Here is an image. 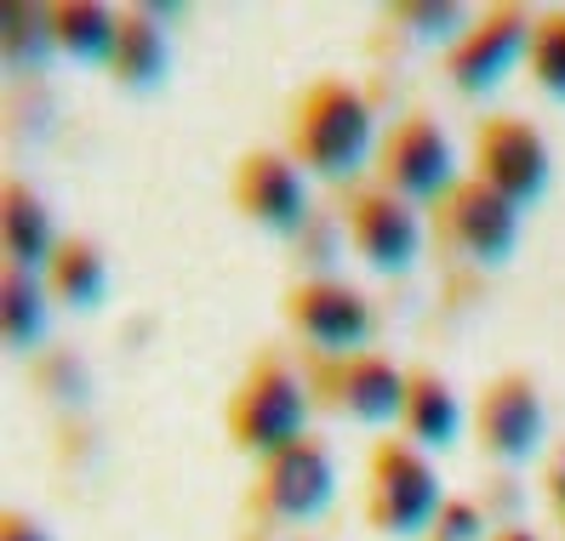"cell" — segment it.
Listing matches in <instances>:
<instances>
[{
    "label": "cell",
    "instance_id": "obj_1",
    "mask_svg": "<svg viewBox=\"0 0 565 541\" xmlns=\"http://www.w3.org/2000/svg\"><path fill=\"white\" fill-rule=\"evenodd\" d=\"M365 149H372V109H365V97L338 80L309 91L303 120H297V154H303L309 172L349 177L365 160Z\"/></svg>",
    "mask_w": 565,
    "mask_h": 541
},
{
    "label": "cell",
    "instance_id": "obj_2",
    "mask_svg": "<svg viewBox=\"0 0 565 541\" xmlns=\"http://www.w3.org/2000/svg\"><path fill=\"white\" fill-rule=\"evenodd\" d=\"M372 513L394 535L428 530V519L440 513L435 467H428L423 456H412L406 445H383L377 451V473H372Z\"/></svg>",
    "mask_w": 565,
    "mask_h": 541
},
{
    "label": "cell",
    "instance_id": "obj_3",
    "mask_svg": "<svg viewBox=\"0 0 565 541\" xmlns=\"http://www.w3.org/2000/svg\"><path fill=\"white\" fill-rule=\"evenodd\" d=\"M303 422H309L303 388H297L286 370H257L252 388L235 399V433L252 451L280 456L291 445H303Z\"/></svg>",
    "mask_w": 565,
    "mask_h": 541
},
{
    "label": "cell",
    "instance_id": "obj_4",
    "mask_svg": "<svg viewBox=\"0 0 565 541\" xmlns=\"http://www.w3.org/2000/svg\"><path fill=\"white\" fill-rule=\"evenodd\" d=\"M480 183L514 206H531L548 188V149L525 120H491L480 131Z\"/></svg>",
    "mask_w": 565,
    "mask_h": 541
},
{
    "label": "cell",
    "instance_id": "obj_5",
    "mask_svg": "<svg viewBox=\"0 0 565 541\" xmlns=\"http://www.w3.org/2000/svg\"><path fill=\"white\" fill-rule=\"evenodd\" d=\"M291 320L326 354H349L372 336V309L349 285H303L291 296Z\"/></svg>",
    "mask_w": 565,
    "mask_h": 541
},
{
    "label": "cell",
    "instance_id": "obj_6",
    "mask_svg": "<svg viewBox=\"0 0 565 541\" xmlns=\"http://www.w3.org/2000/svg\"><path fill=\"white\" fill-rule=\"evenodd\" d=\"M525 46H531V23L520 12H497V18H486L475 35L451 52V80L462 91H491L497 80L514 69V57Z\"/></svg>",
    "mask_w": 565,
    "mask_h": 541
},
{
    "label": "cell",
    "instance_id": "obj_7",
    "mask_svg": "<svg viewBox=\"0 0 565 541\" xmlns=\"http://www.w3.org/2000/svg\"><path fill=\"white\" fill-rule=\"evenodd\" d=\"M388 183L406 199H428L451 183V143L435 120H406L388 143Z\"/></svg>",
    "mask_w": 565,
    "mask_h": 541
},
{
    "label": "cell",
    "instance_id": "obj_8",
    "mask_svg": "<svg viewBox=\"0 0 565 541\" xmlns=\"http://www.w3.org/2000/svg\"><path fill=\"white\" fill-rule=\"evenodd\" d=\"M241 206L275 234H297L309 223V194L303 177L291 172L280 154H252L246 172H241Z\"/></svg>",
    "mask_w": 565,
    "mask_h": 541
},
{
    "label": "cell",
    "instance_id": "obj_9",
    "mask_svg": "<svg viewBox=\"0 0 565 541\" xmlns=\"http://www.w3.org/2000/svg\"><path fill=\"white\" fill-rule=\"evenodd\" d=\"M480 433H486V451L497 456H531L543 439V399L531 393L525 377H503L486 388L480 404Z\"/></svg>",
    "mask_w": 565,
    "mask_h": 541
},
{
    "label": "cell",
    "instance_id": "obj_10",
    "mask_svg": "<svg viewBox=\"0 0 565 541\" xmlns=\"http://www.w3.org/2000/svg\"><path fill=\"white\" fill-rule=\"evenodd\" d=\"M263 501L280 519H315L331 501V462L315 445H291L280 456H269V479H263Z\"/></svg>",
    "mask_w": 565,
    "mask_h": 541
},
{
    "label": "cell",
    "instance_id": "obj_11",
    "mask_svg": "<svg viewBox=\"0 0 565 541\" xmlns=\"http://www.w3.org/2000/svg\"><path fill=\"white\" fill-rule=\"evenodd\" d=\"M514 217H520L514 199H503V194L486 188V183L457 188V199H451V234H457V246L475 251L480 262H503L514 251Z\"/></svg>",
    "mask_w": 565,
    "mask_h": 541
},
{
    "label": "cell",
    "instance_id": "obj_12",
    "mask_svg": "<svg viewBox=\"0 0 565 541\" xmlns=\"http://www.w3.org/2000/svg\"><path fill=\"white\" fill-rule=\"evenodd\" d=\"M354 246L360 257L372 262V268H406L417 257V217L412 206H401V199H388V194H365L360 206H354Z\"/></svg>",
    "mask_w": 565,
    "mask_h": 541
},
{
    "label": "cell",
    "instance_id": "obj_13",
    "mask_svg": "<svg viewBox=\"0 0 565 541\" xmlns=\"http://www.w3.org/2000/svg\"><path fill=\"white\" fill-rule=\"evenodd\" d=\"M0 228H7V251H12V268H41V262H57V234H52V217L35 194L23 183L7 188V212H0Z\"/></svg>",
    "mask_w": 565,
    "mask_h": 541
},
{
    "label": "cell",
    "instance_id": "obj_14",
    "mask_svg": "<svg viewBox=\"0 0 565 541\" xmlns=\"http://www.w3.org/2000/svg\"><path fill=\"white\" fill-rule=\"evenodd\" d=\"M406 388L412 382L388 359H354L343 377V404L360 422H388V416H406Z\"/></svg>",
    "mask_w": 565,
    "mask_h": 541
},
{
    "label": "cell",
    "instance_id": "obj_15",
    "mask_svg": "<svg viewBox=\"0 0 565 541\" xmlns=\"http://www.w3.org/2000/svg\"><path fill=\"white\" fill-rule=\"evenodd\" d=\"M52 35L81 63H109L120 52V23L104 7H52Z\"/></svg>",
    "mask_w": 565,
    "mask_h": 541
},
{
    "label": "cell",
    "instance_id": "obj_16",
    "mask_svg": "<svg viewBox=\"0 0 565 541\" xmlns=\"http://www.w3.org/2000/svg\"><path fill=\"white\" fill-rule=\"evenodd\" d=\"M406 428L412 439H423V445H451L457 428H462V411L457 399L440 377H412L406 388Z\"/></svg>",
    "mask_w": 565,
    "mask_h": 541
},
{
    "label": "cell",
    "instance_id": "obj_17",
    "mask_svg": "<svg viewBox=\"0 0 565 541\" xmlns=\"http://www.w3.org/2000/svg\"><path fill=\"white\" fill-rule=\"evenodd\" d=\"M0 325H7L12 348H29L35 336H46V291L23 268H12L7 285H0Z\"/></svg>",
    "mask_w": 565,
    "mask_h": 541
},
{
    "label": "cell",
    "instance_id": "obj_18",
    "mask_svg": "<svg viewBox=\"0 0 565 541\" xmlns=\"http://www.w3.org/2000/svg\"><path fill=\"white\" fill-rule=\"evenodd\" d=\"M115 69H120V80H131V86H149V80H160V75H166V35L154 29V18H149V12H138L131 23H120Z\"/></svg>",
    "mask_w": 565,
    "mask_h": 541
},
{
    "label": "cell",
    "instance_id": "obj_19",
    "mask_svg": "<svg viewBox=\"0 0 565 541\" xmlns=\"http://www.w3.org/2000/svg\"><path fill=\"white\" fill-rule=\"evenodd\" d=\"M52 291L63 302H75V309H97V296H104V262H97V251L63 246L52 262Z\"/></svg>",
    "mask_w": 565,
    "mask_h": 541
},
{
    "label": "cell",
    "instance_id": "obj_20",
    "mask_svg": "<svg viewBox=\"0 0 565 541\" xmlns=\"http://www.w3.org/2000/svg\"><path fill=\"white\" fill-rule=\"evenodd\" d=\"M0 46H7V57L18 63V69H29V63H41L52 52V12H23V7H7L0 12Z\"/></svg>",
    "mask_w": 565,
    "mask_h": 541
},
{
    "label": "cell",
    "instance_id": "obj_21",
    "mask_svg": "<svg viewBox=\"0 0 565 541\" xmlns=\"http://www.w3.org/2000/svg\"><path fill=\"white\" fill-rule=\"evenodd\" d=\"M531 69H537V80L565 97V12H554L548 23L531 29Z\"/></svg>",
    "mask_w": 565,
    "mask_h": 541
},
{
    "label": "cell",
    "instance_id": "obj_22",
    "mask_svg": "<svg viewBox=\"0 0 565 541\" xmlns=\"http://www.w3.org/2000/svg\"><path fill=\"white\" fill-rule=\"evenodd\" d=\"M406 23L417 29V35L440 41V35H451V29H462V12H457V7H412Z\"/></svg>",
    "mask_w": 565,
    "mask_h": 541
},
{
    "label": "cell",
    "instance_id": "obj_23",
    "mask_svg": "<svg viewBox=\"0 0 565 541\" xmlns=\"http://www.w3.org/2000/svg\"><path fill=\"white\" fill-rule=\"evenodd\" d=\"M440 541H480V507L457 501L440 513Z\"/></svg>",
    "mask_w": 565,
    "mask_h": 541
},
{
    "label": "cell",
    "instance_id": "obj_24",
    "mask_svg": "<svg viewBox=\"0 0 565 541\" xmlns=\"http://www.w3.org/2000/svg\"><path fill=\"white\" fill-rule=\"evenodd\" d=\"M0 541H46L35 524H23V519H7V530H0Z\"/></svg>",
    "mask_w": 565,
    "mask_h": 541
},
{
    "label": "cell",
    "instance_id": "obj_25",
    "mask_svg": "<svg viewBox=\"0 0 565 541\" xmlns=\"http://www.w3.org/2000/svg\"><path fill=\"white\" fill-rule=\"evenodd\" d=\"M548 485H554V501L565 507V445H559V456H554V467H548Z\"/></svg>",
    "mask_w": 565,
    "mask_h": 541
},
{
    "label": "cell",
    "instance_id": "obj_26",
    "mask_svg": "<svg viewBox=\"0 0 565 541\" xmlns=\"http://www.w3.org/2000/svg\"><path fill=\"white\" fill-rule=\"evenodd\" d=\"M497 541H537V535H525V530H503V535H497Z\"/></svg>",
    "mask_w": 565,
    "mask_h": 541
}]
</instances>
